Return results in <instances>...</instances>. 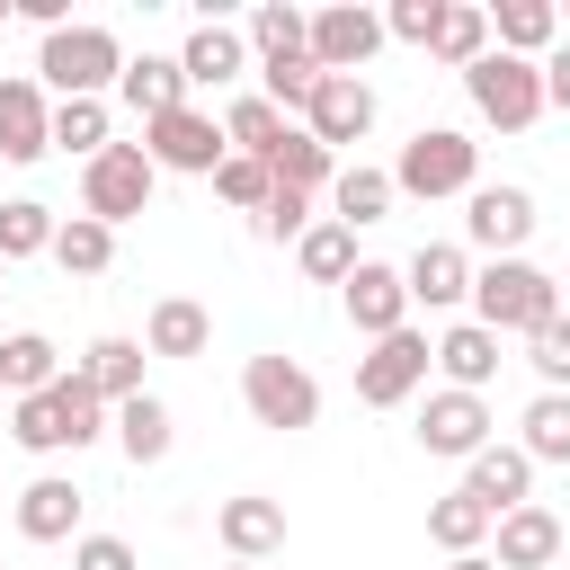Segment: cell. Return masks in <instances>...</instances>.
<instances>
[{"instance_id": "obj_1", "label": "cell", "mask_w": 570, "mask_h": 570, "mask_svg": "<svg viewBox=\"0 0 570 570\" xmlns=\"http://www.w3.org/2000/svg\"><path fill=\"white\" fill-rule=\"evenodd\" d=\"M107 401L80 383V365L53 383V392H36V401H9V436L27 445V454H80V445H98L107 436Z\"/></svg>"}, {"instance_id": "obj_2", "label": "cell", "mask_w": 570, "mask_h": 570, "mask_svg": "<svg viewBox=\"0 0 570 570\" xmlns=\"http://www.w3.org/2000/svg\"><path fill=\"white\" fill-rule=\"evenodd\" d=\"M472 321L499 330V338H534L543 321H561V276H543L525 258H490L472 276Z\"/></svg>"}, {"instance_id": "obj_3", "label": "cell", "mask_w": 570, "mask_h": 570, "mask_svg": "<svg viewBox=\"0 0 570 570\" xmlns=\"http://www.w3.org/2000/svg\"><path fill=\"white\" fill-rule=\"evenodd\" d=\"M392 187L401 196H472L481 187V142L472 134H454V125H419L410 142H401V160H392Z\"/></svg>"}, {"instance_id": "obj_4", "label": "cell", "mask_w": 570, "mask_h": 570, "mask_svg": "<svg viewBox=\"0 0 570 570\" xmlns=\"http://www.w3.org/2000/svg\"><path fill=\"white\" fill-rule=\"evenodd\" d=\"M36 71H45L53 98H98L107 80H125V45L107 27H53L45 53H36Z\"/></svg>"}, {"instance_id": "obj_5", "label": "cell", "mask_w": 570, "mask_h": 570, "mask_svg": "<svg viewBox=\"0 0 570 570\" xmlns=\"http://www.w3.org/2000/svg\"><path fill=\"white\" fill-rule=\"evenodd\" d=\"M463 89H472V107L499 125V134H525L534 116H543V62H525V53H481L472 71H463Z\"/></svg>"}, {"instance_id": "obj_6", "label": "cell", "mask_w": 570, "mask_h": 570, "mask_svg": "<svg viewBox=\"0 0 570 570\" xmlns=\"http://www.w3.org/2000/svg\"><path fill=\"white\" fill-rule=\"evenodd\" d=\"M151 187H160L151 151H142V142H107V151L80 169V214H98V223L116 232V223H134V214L151 205Z\"/></svg>"}, {"instance_id": "obj_7", "label": "cell", "mask_w": 570, "mask_h": 570, "mask_svg": "<svg viewBox=\"0 0 570 570\" xmlns=\"http://www.w3.org/2000/svg\"><path fill=\"white\" fill-rule=\"evenodd\" d=\"M428 365H436V338H428V330H392V338H374V347L356 356V401H365V410H401V401L428 383Z\"/></svg>"}, {"instance_id": "obj_8", "label": "cell", "mask_w": 570, "mask_h": 570, "mask_svg": "<svg viewBox=\"0 0 570 570\" xmlns=\"http://www.w3.org/2000/svg\"><path fill=\"white\" fill-rule=\"evenodd\" d=\"M240 401H249L258 428H285V436L321 419V383H312L294 356H249V365H240Z\"/></svg>"}, {"instance_id": "obj_9", "label": "cell", "mask_w": 570, "mask_h": 570, "mask_svg": "<svg viewBox=\"0 0 570 570\" xmlns=\"http://www.w3.org/2000/svg\"><path fill=\"white\" fill-rule=\"evenodd\" d=\"M142 151H151V169H187V178H214V169L232 160V134H223L205 107H169V116H151V125H142Z\"/></svg>"}, {"instance_id": "obj_10", "label": "cell", "mask_w": 570, "mask_h": 570, "mask_svg": "<svg viewBox=\"0 0 570 570\" xmlns=\"http://www.w3.org/2000/svg\"><path fill=\"white\" fill-rule=\"evenodd\" d=\"M374 45H383V18H374L365 0H338V9L312 18V62L338 71V80H356V71L374 62Z\"/></svg>"}, {"instance_id": "obj_11", "label": "cell", "mask_w": 570, "mask_h": 570, "mask_svg": "<svg viewBox=\"0 0 570 570\" xmlns=\"http://www.w3.org/2000/svg\"><path fill=\"white\" fill-rule=\"evenodd\" d=\"M463 232H472V249L517 258V249L534 240V196H525V187H472V196H463Z\"/></svg>"}, {"instance_id": "obj_12", "label": "cell", "mask_w": 570, "mask_h": 570, "mask_svg": "<svg viewBox=\"0 0 570 570\" xmlns=\"http://www.w3.org/2000/svg\"><path fill=\"white\" fill-rule=\"evenodd\" d=\"M338 294H347V321H356L365 338H392V330H410V276H401V267H383V258H356V276H347Z\"/></svg>"}, {"instance_id": "obj_13", "label": "cell", "mask_w": 570, "mask_h": 570, "mask_svg": "<svg viewBox=\"0 0 570 570\" xmlns=\"http://www.w3.org/2000/svg\"><path fill=\"white\" fill-rule=\"evenodd\" d=\"M419 445L472 463V454L490 445V401H481V392H428V410H419Z\"/></svg>"}, {"instance_id": "obj_14", "label": "cell", "mask_w": 570, "mask_h": 570, "mask_svg": "<svg viewBox=\"0 0 570 570\" xmlns=\"http://www.w3.org/2000/svg\"><path fill=\"white\" fill-rule=\"evenodd\" d=\"M303 134L330 142V151H338V142H365V134H374V89L321 71V89H312V107H303Z\"/></svg>"}, {"instance_id": "obj_15", "label": "cell", "mask_w": 570, "mask_h": 570, "mask_svg": "<svg viewBox=\"0 0 570 570\" xmlns=\"http://www.w3.org/2000/svg\"><path fill=\"white\" fill-rule=\"evenodd\" d=\"M53 151V107H45V80H0V160H45Z\"/></svg>"}, {"instance_id": "obj_16", "label": "cell", "mask_w": 570, "mask_h": 570, "mask_svg": "<svg viewBox=\"0 0 570 570\" xmlns=\"http://www.w3.org/2000/svg\"><path fill=\"white\" fill-rule=\"evenodd\" d=\"M463 490H472L490 517H517V508H525V490H534V463H525V445H481V454L463 463Z\"/></svg>"}, {"instance_id": "obj_17", "label": "cell", "mask_w": 570, "mask_h": 570, "mask_svg": "<svg viewBox=\"0 0 570 570\" xmlns=\"http://www.w3.org/2000/svg\"><path fill=\"white\" fill-rule=\"evenodd\" d=\"M214 534H223V552H232V561H267V552L285 543V508H276V499H258V490H240V499H223V508H214Z\"/></svg>"}, {"instance_id": "obj_18", "label": "cell", "mask_w": 570, "mask_h": 570, "mask_svg": "<svg viewBox=\"0 0 570 570\" xmlns=\"http://www.w3.org/2000/svg\"><path fill=\"white\" fill-rule=\"evenodd\" d=\"M178 71H187V89H232V80L249 71V36H240V27H223V18H205V27L187 36Z\"/></svg>"}, {"instance_id": "obj_19", "label": "cell", "mask_w": 570, "mask_h": 570, "mask_svg": "<svg viewBox=\"0 0 570 570\" xmlns=\"http://www.w3.org/2000/svg\"><path fill=\"white\" fill-rule=\"evenodd\" d=\"M401 276H410V303H428V312H454V303L472 294V249H463V240H428V249H419Z\"/></svg>"}, {"instance_id": "obj_20", "label": "cell", "mask_w": 570, "mask_h": 570, "mask_svg": "<svg viewBox=\"0 0 570 570\" xmlns=\"http://www.w3.org/2000/svg\"><path fill=\"white\" fill-rule=\"evenodd\" d=\"M490 534H499V552H490L499 570H552V561H561V517L534 508V499H525L517 517H499Z\"/></svg>"}, {"instance_id": "obj_21", "label": "cell", "mask_w": 570, "mask_h": 570, "mask_svg": "<svg viewBox=\"0 0 570 570\" xmlns=\"http://www.w3.org/2000/svg\"><path fill=\"white\" fill-rule=\"evenodd\" d=\"M436 374H445V392H481V383L499 374V330L454 321V330L436 338Z\"/></svg>"}, {"instance_id": "obj_22", "label": "cell", "mask_w": 570, "mask_h": 570, "mask_svg": "<svg viewBox=\"0 0 570 570\" xmlns=\"http://www.w3.org/2000/svg\"><path fill=\"white\" fill-rule=\"evenodd\" d=\"M71 525H80V490L62 472H45V481L18 490V534L27 543H71Z\"/></svg>"}, {"instance_id": "obj_23", "label": "cell", "mask_w": 570, "mask_h": 570, "mask_svg": "<svg viewBox=\"0 0 570 570\" xmlns=\"http://www.w3.org/2000/svg\"><path fill=\"white\" fill-rule=\"evenodd\" d=\"M53 383H62V347H53L45 330L0 338V392H9V401H36V392H53Z\"/></svg>"}, {"instance_id": "obj_24", "label": "cell", "mask_w": 570, "mask_h": 570, "mask_svg": "<svg viewBox=\"0 0 570 570\" xmlns=\"http://www.w3.org/2000/svg\"><path fill=\"white\" fill-rule=\"evenodd\" d=\"M240 36H249V53H258V62H312V18H303L294 0H258Z\"/></svg>"}, {"instance_id": "obj_25", "label": "cell", "mask_w": 570, "mask_h": 570, "mask_svg": "<svg viewBox=\"0 0 570 570\" xmlns=\"http://www.w3.org/2000/svg\"><path fill=\"white\" fill-rule=\"evenodd\" d=\"M80 383H89L107 410L142 401V347H134V338H89V356H80Z\"/></svg>"}, {"instance_id": "obj_26", "label": "cell", "mask_w": 570, "mask_h": 570, "mask_svg": "<svg viewBox=\"0 0 570 570\" xmlns=\"http://www.w3.org/2000/svg\"><path fill=\"white\" fill-rule=\"evenodd\" d=\"M490 36H499V53H552V36H561V9L552 0H499L490 9Z\"/></svg>"}, {"instance_id": "obj_27", "label": "cell", "mask_w": 570, "mask_h": 570, "mask_svg": "<svg viewBox=\"0 0 570 570\" xmlns=\"http://www.w3.org/2000/svg\"><path fill=\"white\" fill-rule=\"evenodd\" d=\"M116 89H125V107H134L142 125H151V116H169V107H187V71H178V62H160V53H134Z\"/></svg>"}, {"instance_id": "obj_28", "label": "cell", "mask_w": 570, "mask_h": 570, "mask_svg": "<svg viewBox=\"0 0 570 570\" xmlns=\"http://www.w3.org/2000/svg\"><path fill=\"white\" fill-rule=\"evenodd\" d=\"M392 196H401V187H392V169H365V160H356V169H338V178H330V223H347V232H356V223H383V214H392Z\"/></svg>"}, {"instance_id": "obj_29", "label": "cell", "mask_w": 570, "mask_h": 570, "mask_svg": "<svg viewBox=\"0 0 570 570\" xmlns=\"http://www.w3.org/2000/svg\"><path fill=\"white\" fill-rule=\"evenodd\" d=\"M205 338H214L205 303H187V294H160L151 303V356H205Z\"/></svg>"}, {"instance_id": "obj_30", "label": "cell", "mask_w": 570, "mask_h": 570, "mask_svg": "<svg viewBox=\"0 0 570 570\" xmlns=\"http://www.w3.org/2000/svg\"><path fill=\"white\" fill-rule=\"evenodd\" d=\"M490 525H499V517H490L472 490H454V499H436V508H428V543H436V552H454V561H463V552H481V534H490Z\"/></svg>"}, {"instance_id": "obj_31", "label": "cell", "mask_w": 570, "mask_h": 570, "mask_svg": "<svg viewBox=\"0 0 570 570\" xmlns=\"http://www.w3.org/2000/svg\"><path fill=\"white\" fill-rule=\"evenodd\" d=\"M267 169H276V187H303V196H312V187H330V178H338V151H330V142H312V134L294 125V134L267 151Z\"/></svg>"}, {"instance_id": "obj_32", "label": "cell", "mask_w": 570, "mask_h": 570, "mask_svg": "<svg viewBox=\"0 0 570 570\" xmlns=\"http://www.w3.org/2000/svg\"><path fill=\"white\" fill-rule=\"evenodd\" d=\"M107 258H116V232H107L98 214H71V223L53 232V267H62V276H107Z\"/></svg>"}, {"instance_id": "obj_33", "label": "cell", "mask_w": 570, "mask_h": 570, "mask_svg": "<svg viewBox=\"0 0 570 570\" xmlns=\"http://www.w3.org/2000/svg\"><path fill=\"white\" fill-rule=\"evenodd\" d=\"M436 62H454V71H472L481 53H490V9H472V0H445V27H436V45H428Z\"/></svg>"}, {"instance_id": "obj_34", "label": "cell", "mask_w": 570, "mask_h": 570, "mask_svg": "<svg viewBox=\"0 0 570 570\" xmlns=\"http://www.w3.org/2000/svg\"><path fill=\"white\" fill-rule=\"evenodd\" d=\"M294 258H303V276L347 285V276H356V232H347V223H312V232L294 240Z\"/></svg>"}, {"instance_id": "obj_35", "label": "cell", "mask_w": 570, "mask_h": 570, "mask_svg": "<svg viewBox=\"0 0 570 570\" xmlns=\"http://www.w3.org/2000/svg\"><path fill=\"white\" fill-rule=\"evenodd\" d=\"M116 445H125V463H134V472H142V463H160V454H169V410H160L151 392H142V401H125V410H116Z\"/></svg>"}, {"instance_id": "obj_36", "label": "cell", "mask_w": 570, "mask_h": 570, "mask_svg": "<svg viewBox=\"0 0 570 570\" xmlns=\"http://www.w3.org/2000/svg\"><path fill=\"white\" fill-rule=\"evenodd\" d=\"M53 205H36V196H18V205H0V267H18V258H36V249H53Z\"/></svg>"}, {"instance_id": "obj_37", "label": "cell", "mask_w": 570, "mask_h": 570, "mask_svg": "<svg viewBox=\"0 0 570 570\" xmlns=\"http://www.w3.org/2000/svg\"><path fill=\"white\" fill-rule=\"evenodd\" d=\"M525 463H570V392L525 401Z\"/></svg>"}, {"instance_id": "obj_38", "label": "cell", "mask_w": 570, "mask_h": 570, "mask_svg": "<svg viewBox=\"0 0 570 570\" xmlns=\"http://www.w3.org/2000/svg\"><path fill=\"white\" fill-rule=\"evenodd\" d=\"M223 134H232V151H249V160H267L294 125H285V107H267V98H232V116H223Z\"/></svg>"}, {"instance_id": "obj_39", "label": "cell", "mask_w": 570, "mask_h": 570, "mask_svg": "<svg viewBox=\"0 0 570 570\" xmlns=\"http://www.w3.org/2000/svg\"><path fill=\"white\" fill-rule=\"evenodd\" d=\"M214 196H223V205H240V214H267L276 169H267V160H249V151H232V160L214 169Z\"/></svg>"}, {"instance_id": "obj_40", "label": "cell", "mask_w": 570, "mask_h": 570, "mask_svg": "<svg viewBox=\"0 0 570 570\" xmlns=\"http://www.w3.org/2000/svg\"><path fill=\"white\" fill-rule=\"evenodd\" d=\"M53 142L80 151V160H98V151H107V107H98V98H62V107H53Z\"/></svg>"}, {"instance_id": "obj_41", "label": "cell", "mask_w": 570, "mask_h": 570, "mask_svg": "<svg viewBox=\"0 0 570 570\" xmlns=\"http://www.w3.org/2000/svg\"><path fill=\"white\" fill-rule=\"evenodd\" d=\"M525 365L543 374V392H570V312H561V321H543V330L525 338Z\"/></svg>"}, {"instance_id": "obj_42", "label": "cell", "mask_w": 570, "mask_h": 570, "mask_svg": "<svg viewBox=\"0 0 570 570\" xmlns=\"http://www.w3.org/2000/svg\"><path fill=\"white\" fill-rule=\"evenodd\" d=\"M436 27H445V0H392L383 9V36H401V45H436Z\"/></svg>"}, {"instance_id": "obj_43", "label": "cell", "mask_w": 570, "mask_h": 570, "mask_svg": "<svg viewBox=\"0 0 570 570\" xmlns=\"http://www.w3.org/2000/svg\"><path fill=\"white\" fill-rule=\"evenodd\" d=\"M258 232H267V240H303V232H312V196H303V187H276L267 214H258Z\"/></svg>"}, {"instance_id": "obj_44", "label": "cell", "mask_w": 570, "mask_h": 570, "mask_svg": "<svg viewBox=\"0 0 570 570\" xmlns=\"http://www.w3.org/2000/svg\"><path fill=\"white\" fill-rule=\"evenodd\" d=\"M71 570H134V543L125 534H80L71 543Z\"/></svg>"}, {"instance_id": "obj_45", "label": "cell", "mask_w": 570, "mask_h": 570, "mask_svg": "<svg viewBox=\"0 0 570 570\" xmlns=\"http://www.w3.org/2000/svg\"><path fill=\"white\" fill-rule=\"evenodd\" d=\"M543 107H561V116H570V45H552V53H543Z\"/></svg>"}, {"instance_id": "obj_46", "label": "cell", "mask_w": 570, "mask_h": 570, "mask_svg": "<svg viewBox=\"0 0 570 570\" xmlns=\"http://www.w3.org/2000/svg\"><path fill=\"white\" fill-rule=\"evenodd\" d=\"M18 18H36L45 36H53V27H71V18H62V0H18Z\"/></svg>"}, {"instance_id": "obj_47", "label": "cell", "mask_w": 570, "mask_h": 570, "mask_svg": "<svg viewBox=\"0 0 570 570\" xmlns=\"http://www.w3.org/2000/svg\"><path fill=\"white\" fill-rule=\"evenodd\" d=\"M454 570H499V561H490V552H463V561H454Z\"/></svg>"}, {"instance_id": "obj_48", "label": "cell", "mask_w": 570, "mask_h": 570, "mask_svg": "<svg viewBox=\"0 0 570 570\" xmlns=\"http://www.w3.org/2000/svg\"><path fill=\"white\" fill-rule=\"evenodd\" d=\"M232 570H258V561H232Z\"/></svg>"}, {"instance_id": "obj_49", "label": "cell", "mask_w": 570, "mask_h": 570, "mask_svg": "<svg viewBox=\"0 0 570 570\" xmlns=\"http://www.w3.org/2000/svg\"><path fill=\"white\" fill-rule=\"evenodd\" d=\"M0 401H9V392H0Z\"/></svg>"}, {"instance_id": "obj_50", "label": "cell", "mask_w": 570, "mask_h": 570, "mask_svg": "<svg viewBox=\"0 0 570 570\" xmlns=\"http://www.w3.org/2000/svg\"><path fill=\"white\" fill-rule=\"evenodd\" d=\"M0 276H9V267H0Z\"/></svg>"}]
</instances>
